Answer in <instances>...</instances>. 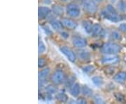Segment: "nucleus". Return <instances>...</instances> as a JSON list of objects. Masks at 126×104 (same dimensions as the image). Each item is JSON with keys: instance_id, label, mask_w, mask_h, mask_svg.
Segmentation results:
<instances>
[{"instance_id": "28", "label": "nucleus", "mask_w": 126, "mask_h": 104, "mask_svg": "<svg viewBox=\"0 0 126 104\" xmlns=\"http://www.w3.org/2000/svg\"><path fill=\"white\" fill-rule=\"evenodd\" d=\"M46 65V60L44 58H40L38 60V67L39 68H44Z\"/></svg>"}, {"instance_id": "35", "label": "nucleus", "mask_w": 126, "mask_h": 104, "mask_svg": "<svg viewBox=\"0 0 126 104\" xmlns=\"http://www.w3.org/2000/svg\"><path fill=\"white\" fill-rule=\"evenodd\" d=\"M60 1H69L70 0H60Z\"/></svg>"}, {"instance_id": "2", "label": "nucleus", "mask_w": 126, "mask_h": 104, "mask_svg": "<svg viewBox=\"0 0 126 104\" xmlns=\"http://www.w3.org/2000/svg\"><path fill=\"white\" fill-rule=\"evenodd\" d=\"M50 80L55 85H60L66 81V75L61 70H56L52 74Z\"/></svg>"}, {"instance_id": "24", "label": "nucleus", "mask_w": 126, "mask_h": 104, "mask_svg": "<svg viewBox=\"0 0 126 104\" xmlns=\"http://www.w3.org/2000/svg\"><path fill=\"white\" fill-rule=\"evenodd\" d=\"M82 70H83V71L85 72L86 74L90 75V74H92L93 72H94L95 68H94L93 65H88L84 66L83 68H82Z\"/></svg>"}, {"instance_id": "17", "label": "nucleus", "mask_w": 126, "mask_h": 104, "mask_svg": "<svg viewBox=\"0 0 126 104\" xmlns=\"http://www.w3.org/2000/svg\"><path fill=\"white\" fill-rule=\"evenodd\" d=\"M82 26L87 34H91L93 26L92 22H90L89 21H83L82 22Z\"/></svg>"}, {"instance_id": "30", "label": "nucleus", "mask_w": 126, "mask_h": 104, "mask_svg": "<svg viewBox=\"0 0 126 104\" xmlns=\"http://www.w3.org/2000/svg\"><path fill=\"white\" fill-rule=\"evenodd\" d=\"M94 101L97 103V104H103L104 103L103 101V99L102 97H100L99 96H95L94 98Z\"/></svg>"}, {"instance_id": "29", "label": "nucleus", "mask_w": 126, "mask_h": 104, "mask_svg": "<svg viewBox=\"0 0 126 104\" xmlns=\"http://www.w3.org/2000/svg\"><path fill=\"white\" fill-rule=\"evenodd\" d=\"M114 96H115L116 99L118 101H119V102H123L124 100H125L124 96L121 94H120V93H115L114 94Z\"/></svg>"}, {"instance_id": "10", "label": "nucleus", "mask_w": 126, "mask_h": 104, "mask_svg": "<svg viewBox=\"0 0 126 104\" xmlns=\"http://www.w3.org/2000/svg\"><path fill=\"white\" fill-rule=\"evenodd\" d=\"M51 9L48 6H39L38 8V18L39 20L45 19L51 13Z\"/></svg>"}, {"instance_id": "3", "label": "nucleus", "mask_w": 126, "mask_h": 104, "mask_svg": "<svg viewBox=\"0 0 126 104\" xmlns=\"http://www.w3.org/2000/svg\"><path fill=\"white\" fill-rule=\"evenodd\" d=\"M66 12L67 16L71 18H78L81 15V8L76 3H70L67 5Z\"/></svg>"}, {"instance_id": "31", "label": "nucleus", "mask_w": 126, "mask_h": 104, "mask_svg": "<svg viewBox=\"0 0 126 104\" xmlns=\"http://www.w3.org/2000/svg\"><path fill=\"white\" fill-rule=\"evenodd\" d=\"M118 28L119 30L121 31V32H126V23H121L118 26Z\"/></svg>"}, {"instance_id": "8", "label": "nucleus", "mask_w": 126, "mask_h": 104, "mask_svg": "<svg viewBox=\"0 0 126 104\" xmlns=\"http://www.w3.org/2000/svg\"><path fill=\"white\" fill-rule=\"evenodd\" d=\"M72 44L78 49H83L87 46V41L81 37H74L72 38Z\"/></svg>"}, {"instance_id": "11", "label": "nucleus", "mask_w": 126, "mask_h": 104, "mask_svg": "<svg viewBox=\"0 0 126 104\" xmlns=\"http://www.w3.org/2000/svg\"><path fill=\"white\" fill-rule=\"evenodd\" d=\"M78 57L82 61H89L91 59V54H90V51L86 49H81L79 50L77 53Z\"/></svg>"}, {"instance_id": "22", "label": "nucleus", "mask_w": 126, "mask_h": 104, "mask_svg": "<svg viewBox=\"0 0 126 104\" xmlns=\"http://www.w3.org/2000/svg\"><path fill=\"white\" fill-rule=\"evenodd\" d=\"M46 92L48 94H49L50 95L56 94L58 93L57 88L54 85H52V84H48V85L46 86Z\"/></svg>"}, {"instance_id": "1", "label": "nucleus", "mask_w": 126, "mask_h": 104, "mask_svg": "<svg viewBox=\"0 0 126 104\" xmlns=\"http://www.w3.org/2000/svg\"><path fill=\"white\" fill-rule=\"evenodd\" d=\"M121 51V46L115 42L105 43L102 47V52L106 55L117 54Z\"/></svg>"}, {"instance_id": "6", "label": "nucleus", "mask_w": 126, "mask_h": 104, "mask_svg": "<svg viewBox=\"0 0 126 104\" xmlns=\"http://www.w3.org/2000/svg\"><path fill=\"white\" fill-rule=\"evenodd\" d=\"M83 7L86 12L89 14H94L97 11V4L93 0H85L83 2Z\"/></svg>"}, {"instance_id": "4", "label": "nucleus", "mask_w": 126, "mask_h": 104, "mask_svg": "<svg viewBox=\"0 0 126 104\" xmlns=\"http://www.w3.org/2000/svg\"><path fill=\"white\" fill-rule=\"evenodd\" d=\"M60 52L63 54L64 56H66V58L72 63H75L77 61V55L74 53V51L70 49L69 47L66 46H63L60 48Z\"/></svg>"}, {"instance_id": "12", "label": "nucleus", "mask_w": 126, "mask_h": 104, "mask_svg": "<svg viewBox=\"0 0 126 104\" xmlns=\"http://www.w3.org/2000/svg\"><path fill=\"white\" fill-rule=\"evenodd\" d=\"M81 92V88L80 84L77 82H75L69 87V94L73 97H77Z\"/></svg>"}, {"instance_id": "14", "label": "nucleus", "mask_w": 126, "mask_h": 104, "mask_svg": "<svg viewBox=\"0 0 126 104\" xmlns=\"http://www.w3.org/2000/svg\"><path fill=\"white\" fill-rule=\"evenodd\" d=\"M102 25L99 24V23H95L93 25V29H92V36L94 37H97L99 36L102 32Z\"/></svg>"}, {"instance_id": "32", "label": "nucleus", "mask_w": 126, "mask_h": 104, "mask_svg": "<svg viewBox=\"0 0 126 104\" xmlns=\"http://www.w3.org/2000/svg\"><path fill=\"white\" fill-rule=\"evenodd\" d=\"M60 32V35H61V37H63L64 39H67L68 37H69V34H68L67 32L62 30L61 32Z\"/></svg>"}, {"instance_id": "18", "label": "nucleus", "mask_w": 126, "mask_h": 104, "mask_svg": "<svg viewBox=\"0 0 126 104\" xmlns=\"http://www.w3.org/2000/svg\"><path fill=\"white\" fill-rule=\"evenodd\" d=\"M81 93L83 94V95L87 96V97H90L93 96V91L92 89H90L89 86L87 85H83L81 87Z\"/></svg>"}, {"instance_id": "26", "label": "nucleus", "mask_w": 126, "mask_h": 104, "mask_svg": "<svg viewBox=\"0 0 126 104\" xmlns=\"http://www.w3.org/2000/svg\"><path fill=\"white\" fill-rule=\"evenodd\" d=\"M111 37L116 40H120L121 39V33L117 30H113L111 32Z\"/></svg>"}, {"instance_id": "13", "label": "nucleus", "mask_w": 126, "mask_h": 104, "mask_svg": "<svg viewBox=\"0 0 126 104\" xmlns=\"http://www.w3.org/2000/svg\"><path fill=\"white\" fill-rule=\"evenodd\" d=\"M50 26L53 28V30H54L55 31H57V32H61L63 30V23L61 21H58L56 19H53L50 22Z\"/></svg>"}, {"instance_id": "19", "label": "nucleus", "mask_w": 126, "mask_h": 104, "mask_svg": "<svg viewBox=\"0 0 126 104\" xmlns=\"http://www.w3.org/2000/svg\"><path fill=\"white\" fill-rule=\"evenodd\" d=\"M55 98L58 101L62 103H66L68 101L67 95L63 92H58L55 95Z\"/></svg>"}, {"instance_id": "21", "label": "nucleus", "mask_w": 126, "mask_h": 104, "mask_svg": "<svg viewBox=\"0 0 126 104\" xmlns=\"http://www.w3.org/2000/svg\"><path fill=\"white\" fill-rule=\"evenodd\" d=\"M92 81L94 85H96L98 87H100L104 84L103 79L99 76H94V77H92Z\"/></svg>"}, {"instance_id": "20", "label": "nucleus", "mask_w": 126, "mask_h": 104, "mask_svg": "<svg viewBox=\"0 0 126 104\" xmlns=\"http://www.w3.org/2000/svg\"><path fill=\"white\" fill-rule=\"evenodd\" d=\"M52 11H53V14L58 15V16H60L64 13L63 7L60 5H54L52 8Z\"/></svg>"}, {"instance_id": "34", "label": "nucleus", "mask_w": 126, "mask_h": 104, "mask_svg": "<svg viewBox=\"0 0 126 104\" xmlns=\"http://www.w3.org/2000/svg\"><path fill=\"white\" fill-rule=\"evenodd\" d=\"M94 1L95 2H100V1H102V0H94Z\"/></svg>"}, {"instance_id": "9", "label": "nucleus", "mask_w": 126, "mask_h": 104, "mask_svg": "<svg viewBox=\"0 0 126 104\" xmlns=\"http://www.w3.org/2000/svg\"><path fill=\"white\" fill-rule=\"evenodd\" d=\"M61 22L63 23V26L68 30H74L78 26V23L74 20H72L70 18H63L61 20Z\"/></svg>"}, {"instance_id": "15", "label": "nucleus", "mask_w": 126, "mask_h": 104, "mask_svg": "<svg viewBox=\"0 0 126 104\" xmlns=\"http://www.w3.org/2000/svg\"><path fill=\"white\" fill-rule=\"evenodd\" d=\"M113 80L119 84H122L125 82L126 80V72L121 71V72L116 73L115 76L113 77Z\"/></svg>"}, {"instance_id": "25", "label": "nucleus", "mask_w": 126, "mask_h": 104, "mask_svg": "<svg viewBox=\"0 0 126 104\" xmlns=\"http://www.w3.org/2000/svg\"><path fill=\"white\" fill-rule=\"evenodd\" d=\"M117 7L118 10L121 12L126 11V1L123 0H120L117 4Z\"/></svg>"}, {"instance_id": "33", "label": "nucleus", "mask_w": 126, "mask_h": 104, "mask_svg": "<svg viewBox=\"0 0 126 104\" xmlns=\"http://www.w3.org/2000/svg\"><path fill=\"white\" fill-rule=\"evenodd\" d=\"M77 104H86V103H87V101H86V100L85 99H83V98H81V99H79L77 100Z\"/></svg>"}, {"instance_id": "23", "label": "nucleus", "mask_w": 126, "mask_h": 104, "mask_svg": "<svg viewBox=\"0 0 126 104\" xmlns=\"http://www.w3.org/2000/svg\"><path fill=\"white\" fill-rule=\"evenodd\" d=\"M46 45L44 43V42L41 40H39V42H38V53L39 54H42L43 53H44L46 51Z\"/></svg>"}, {"instance_id": "27", "label": "nucleus", "mask_w": 126, "mask_h": 104, "mask_svg": "<svg viewBox=\"0 0 126 104\" xmlns=\"http://www.w3.org/2000/svg\"><path fill=\"white\" fill-rule=\"evenodd\" d=\"M74 80H75V78L74 77H70L69 79L66 80V81H65L66 86L68 87V88H69L74 83H75V82H74Z\"/></svg>"}, {"instance_id": "7", "label": "nucleus", "mask_w": 126, "mask_h": 104, "mask_svg": "<svg viewBox=\"0 0 126 104\" xmlns=\"http://www.w3.org/2000/svg\"><path fill=\"white\" fill-rule=\"evenodd\" d=\"M119 61H120V59L118 56H116V54L106 55L105 56H104L103 58H102L101 59L102 63L107 64V65L116 64L118 63Z\"/></svg>"}, {"instance_id": "5", "label": "nucleus", "mask_w": 126, "mask_h": 104, "mask_svg": "<svg viewBox=\"0 0 126 104\" xmlns=\"http://www.w3.org/2000/svg\"><path fill=\"white\" fill-rule=\"evenodd\" d=\"M101 16L104 18L108 20L109 21L114 22V23H117L118 21H120L121 20V17L119 15L118 13H112V12H109L107 11L106 9L104 10L103 11H102Z\"/></svg>"}, {"instance_id": "16", "label": "nucleus", "mask_w": 126, "mask_h": 104, "mask_svg": "<svg viewBox=\"0 0 126 104\" xmlns=\"http://www.w3.org/2000/svg\"><path fill=\"white\" fill-rule=\"evenodd\" d=\"M50 70L49 68H46L43 69L42 70H41L39 72V75H38V77H39V81L43 82L46 80V78L50 74Z\"/></svg>"}]
</instances>
